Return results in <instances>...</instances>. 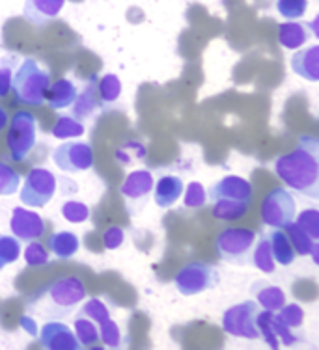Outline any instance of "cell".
Returning a JSON list of instances; mask_svg holds the SVG:
<instances>
[{"mask_svg":"<svg viewBox=\"0 0 319 350\" xmlns=\"http://www.w3.org/2000/svg\"><path fill=\"white\" fill-rule=\"evenodd\" d=\"M275 172L297 194L318 200L319 198V140L316 136H301L299 146L279 157Z\"/></svg>","mask_w":319,"mask_h":350,"instance_id":"cell-1","label":"cell"},{"mask_svg":"<svg viewBox=\"0 0 319 350\" xmlns=\"http://www.w3.org/2000/svg\"><path fill=\"white\" fill-rule=\"evenodd\" d=\"M84 298H86V289L79 278H60L38 291L28 300L27 308L30 313L55 321L71 315Z\"/></svg>","mask_w":319,"mask_h":350,"instance_id":"cell-2","label":"cell"},{"mask_svg":"<svg viewBox=\"0 0 319 350\" xmlns=\"http://www.w3.org/2000/svg\"><path fill=\"white\" fill-rule=\"evenodd\" d=\"M51 86V79L45 69L32 58L23 60L17 66L14 79H12V88H14L15 101L30 107H40L45 101V95Z\"/></svg>","mask_w":319,"mask_h":350,"instance_id":"cell-3","label":"cell"},{"mask_svg":"<svg viewBox=\"0 0 319 350\" xmlns=\"http://www.w3.org/2000/svg\"><path fill=\"white\" fill-rule=\"evenodd\" d=\"M256 243V233L246 228H228L217 237L218 257L231 265L251 262L252 248Z\"/></svg>","mask_w":319,"mask_h":350,"instance_id":"cell-4","label":"cell"},{"mask_svg":"<svg viewBox=\"0 0 319 350\" xmlns=\"http://www.w3.org/2000/svg\"><path fill=\"white\" fill-rule=\"evenodd\" d=\"M218 282H220L218 270L207 262L200 261L185 265L174 278V285L183 297H194L204 291L213 289V287H217Z\"/></svg>","mask_w":319,"mask_h":350,"instance_id":"cell-5","label":"cell"},{"mask_svg":"<svg viewBox=\"0 0 319 350\" xmlns=\"http://www.w3.org/2000/svg\"><path fill=\"white\" fill-rule=\"evenodd\" d=\"M36 146V118L27 110L15 112L8 129V148L12 161H25Z\"/></svg>","mask_w":319,"mask_h":350,"instance_id":"cell-6","label":"cell"},{"mask_svg":"<svg viewBox=\"0 0 319 350\" xmlns=\"http://www.w3.org/2000/svg\"><path fill=\"white\" fill-rule=\"evenodd\" d=\"M297 216V202L290 190L272 189L261 202V220L272 229H284Z\"/></svg>","mask_w":319,"mask_h":350,"instance_id":"cell-7","label":"cell"},{"mask_svg":"<svg viewBox=\"0 0 319 350\" xmlns=\"http://www.w3.org/2000/svg\"><path fill=\"white\" fill-rule=\"evenodd\" d=\"M258 311V304L254 300H244V302L231 306L222 315V330L228 336L239 337V339H259L258 326H256Z\"/></svg>","mask_w":319,"mask_h":350,"instance_id":"cell-8","label":"cell"},{"mask_svg":"<svg viewBox=\"0 0 319 350\" xmlns=\"http://www.w3.org/2000/svg\"><path fill=\"white\" fill-rule=\"evenodd\" d=\"M56 192V177L47 168H34L25 177L19 200L28 207H45Z\"/></svg>","mask_w":319,"mask_h":350,"instance_id":"cell-9","label":"cell"},{"mask_svg":"<svg viewBox=\"0 0 319 350\" xmlns=\"http://www.w3.org/2000/svg\"><path fill=\"white\" fill-rule=\"evenodd\" d=\"M53 161L62 172L68 174L86 172L94 166V151L86 142H68L53 151Z\"/></svg>","mask_w":319,"mask_h":350,"instance_id":"cell-10","label":"cell"},{"mask_svg":"<svg viewBox=\"0 0 319 350\" xmlns=\"http://www.w3.org/2000/svg\"><path fill=\"white\" fill-rule=\"evenodd\" d=\"M151 190H153V175L148 170H136V172L127 175V179L123 181L120 192L127 200V209H129V213L133 205H136V211L142 209Z\"/></svg>","mask_w":319,"mask_h":350,"instance_id":"cell-11","label":"cell"},{"mask_svg":"<svg viewBox=\"0 0 319 350\" xmlns=\"http://www.w3.org/2000/svg\"><path fill=\"white\" fill-rule=\"evenodd\" d=\"M211 202L225 200V202L252 203V185L238 175H226L209 189Z\"/></svg>","mask_w":319,"mask_h":350,"instance_id":"cell-12","label":"cell"},{"mask_svg":"<svg viewBox=\"0 0 319 350\" xmlns=\"http://www.w3.org/2000/svg\"><path fill=\"white\" fill-rule=\"evenodd\" d=\"M40 345L49 350H79L75 332L58 321H49L40 330Z\"/></svg>","mask_w":319,"mask_h":350,"instance_id":"cell-13","label":"cell"},{"mask_svg":"<svg viewBox=\"0 0 319 350\" xmlns=\"http://www.w3.org/2000/svg\"><path fill=\"white\" fill-rule=\"evenodd\" d=\"M10 228L14 231V235L19 241H25V243L36 241V239H40L45 233L43 218L38 213H34V211L23 209V207H15L14 209Z\"/></svg>","mask_w":319,"mask_h":350,"instance_id":"cell-14","label":"cell"},{"mask_svg":"<svg viewBox=\"0 0 319 350\" xmlns=\"http://www.w3.org/2000/svg\"><path fill=\"white\" fill-rule=\"evenodd\" d=\"M66 0H27L23 8V15L28 23L36 27H43L49 21L56 19L60 15Z\"/></svg>","mask_w":319,"mask_h":350,"instance_id":"cell-15","label":"cell"},{"mask_svg":"<svg viewBox=\"0 0 319 350\" xmlns=\"http://www.w3.org/2000/svg\"><path fill=\"white\" fill-rule=\"evenodd\" d=\"M293 73L303 77L305 81L318 82L319 81V45L299 51L292 56Z\"/></svg>","mask_w":319,"mask_h":350,"instance_id":"cell-16","label":"cell"},{"mask_svg":"<svg viewBox=\"0 0 319 350\" xmlns=\"http://www.w3.org/2000/svg\"><path fill=\"white\" fill-rule=\"evenodd\" d=\"M73 118L82 122V120H86L90 116L94 114L95 108L101 107V101H99V95H97V81H95V77H92L88 82H86V86L82 88L81 95L77 94L75 101H73Z\"/></svg>","mask_w":319,"mask_h":350,"instance_id":"cell-17","label":"cell"},{"mask_svg":"<svg viewBox=\"0 0 319 350\" xmlns=\"http://www.w3.org/2000/svg\"><path fill=\"white\" fill-rule=\"evenodd\" d=\"M155 187V203L161 209H168L174 203L181 198L183 194V181L176 177V175H163L157 183Z\"/></svg>","mask_w":319,"mask_h":350,"instance_id":"cell-18","label":"cell"},{"mask_svg":"<svg viewBox=\"0 0 319 350\" xmlns=\"http://www.w3.org/2000/svg\"><path fill=\"white\" fill-rule=\"evenodd\" d=\"M75 84L71 81H68V79H60V81H56L55 84H51L47 90V95H45L49 107L53 108V110H62V108L71 107L73 101H75Z\"/></svg>","mask_w":319,"mask_h":350,"instance_id":"cell-19","label":"cell"},{"mask_svg":"<svg viewBox=\"0 0 319 350\" xmlns=\"http://www.w3.org/2000/svg\"><path fill=\"white\" fill-rule=\"evenodd\" d=\"M252 295L256 297V304H259L264 310L279 311L285 304V293L277 285L271 283H254L252 285Z\"/></svg>","mask_w":319,"mask_h":350,"instance_id":"cell-20","label":"cell"},{"mask_svg":"<svg viewBox=\"0 0 319 350\" xmlns=\"http://www.w3.org/2000/svg\"><path fill=\"white\" fill-rule=\"evenodd\" d=\"M308 40H310V32L301 23L288 21V23H282L279 27V43L288 51L301 49Z\"/></svg>","mask_w":319,"mask_h":350,"instance_id":"cell-21","label":"cell"},{"mask_svg":"<svg viewBox=\"0 0 319 350\" xmlns=\"http://www.w3.org/2000/svg\"><path fill=\"white\" fill-rule=\"evenodd\" d=\"M284 229L285 235L290 239V243H292L293 250H295V254H299V256H312L314 262H319L318 241L310 239V237L306 235L305 231H303L295 222H292L290 226H285Z\"/></svg>","mask_w":319,"mask_h":350,"instance_id":"cell-22","label":"cell"},{"mask_svg":"<svg viewBox=\"0 0 319 350\" xmlns=\"http://www.w3.org/2000/svg\"><path fill=\"white\" fill-rule=\"evenodd\" d=\"M47 244L58 259H71L81 248V241L73 231H58L49 237Z\"/></svg>","mask_w":319,"mask_h":350,"instance_id":"cell-23","label":"cell"},{"mask_svg":"<svg viewBox=\"0 0 319 350\" xmlns=\"http://www.w3.org/2000/svg\"><path fill=\"white\" fill-rule=\"evenodd\" d=\"M269 244H271V252L275 261L282 265V267H290L295 261V250H293L290 239L285 235V231L282 229H272L269 233Z\"/></svg>","mask_w":319,"mask_h":350,"instance_id":"cell-24","label":"cell"},{"mask_svg":"<svg viewBox=\"0 0 319 350\" xmlns=\"http://www.w3.org/2000/svg\"><path fill=\"white\" fill-rule=\"evenodd\" d=\"M251 261L254 262V267L265 274H272L275 269H277V262H275V257H272L271 244H269V237L264 235L259 237L258 244L252 248V257Z\"/></svg>","mask_w":319,"mask_h":350,"instance_id":"cell-25","label":"cell"},{"mask_svg":"<svg viewBox=\"0 0 319 350\" xmlns=\"http://www.w3.org/2000/svg\"><path fill=\"white\" fill-rule=\"evenodd\" d=\"M251 209V203L244 202H225V200H217L213 202V216L218 220H239L243 218Z\"/></svg>","mask_w":319,"mask_h":350,"instance_id":"cell-26","label":"cell"},{"mask_svg":"<svg viewBox=\"0 0 319 350\" xmlns=\"http://www.w3.org/2000/svg\"><path fill=\"white\" fill-rule=\"evenodd\" d=\"M84 123L75 120L73 116H62L58 122L53 127V136L58 140H69V138H77V136L84 135Z\"/></svg>","mask_w":319,"mask_h":350,"instance_id":"cell-27","label":"cell"},{"mask_svg":"<svg viewBox=\"0 0 319 350\" xmlns=\"http://www.w3.org/2000/svg\"><path fill=\"white\" fill-rule=\"evenodd\" d=\"M75 337L81 347H92L99 341V328L95 326L92 319L79 315L75 319Z\"/></svg>","mask_w":319,"mask_h":350,"instance_id":"cell-28","label":"cell"},{"mask_svg":"<svg viewBox=\"0 0 319 350\" xmlns=\"http://www.w3.org/2000/svg\"><path fill=\"white\" fill-rule=\"evenodd\" d=\"M122 94V81L116 75H105L101 81L97 82V95L101 107L118 101V97Z\"/></svg>","mask_w":319,"mask_h":350,"instance_id":"cell-29","label":"cell"},{"mask_svg":"<svg viewBox=\"0 0 319 350\" xmlns=\"http://www.w3.org/2000/svg\"><path fill=\"white\" fill-rule=\"evenodd\" d=\"M21 257V241L17 237L0 235V269L12 265Z\"/></svg>","mask_w":319,"mask_h":350,"instance_id":"cell-30","label":"cell"},{"mask_svg":"<svg viewBox=\"0 0 319 350\" xmlns=\"http://www.w3.org/2000/svg\"><path fill=\"white\" fill-rule=\"evenodd\" d=\"M293 222L297 224L306 235L319 241V211L318 209H305L299 216H295Z\"/></svg>","mask_w":319,"mask_h":350,"instance_id":"cell-31","label":"cell"},{"mask_svg":"<svg viewBox=\"0 0 319 350\" xmlns=\"http://www.w3.org/2000/svg\"><path fill=\"white\" fill-rule=\"evenodd\" d=\"M19 174L10 164L0 161V196H14L19 189Z\"/></svg>","mask_w":319,"mask_h":350,"instance_id":"cell-32","label":"cell"},{"mask_svg":"<svg viewBox=\"0 0 319 350\" xmlns=\"http://www.w3.org/2000/svg\"><path fill=\"white\" fill-rule=\"evenodd\" d=\"M97 328H99V339H101L105 347H109V349L122 347V332H120V326L110 317L107 321H103Z\"/></svg>","mask_w":319,"mask_h":350,"instance_id":"cell-33","label":"cell"},{"mask_svg":"<svg viewBox=\"0 0 319 350\" xmlns=\"http://www.w3.org/2000/svg\"><path fill=\"white\" fill-rule=\"evenodd\" d=\"M277 10L284 19H301L308 12V0H277Z\"/></svg>","mask_w":319,"mask_h":350,"instance_id":"cell-34","label":"cell"},{"mask_svg":"<svg viewBox=\"0 0 319 350\" xmlns=\"http://www.w3.org/2000/svg\"><path fill=\"white\" fill-rule=\"evenodd\" d=\"M277 315L285 326H290L292 330H297L303 326V321H305V311L301 308L299 304H284L279 311H277Z\"/></svg>","mask_w":319,"mask_h":350,"instance_id":"cell-35","label":"cell"},{"mask_svg":"<svg viewBox=\"0 0 319 350\" xmlns=\"http://www.w3.org/2000/svg\"><path fill=\"white\" fill-rule=\"evenodd\" d=\"M17 64L15 54H6L0 62V97H6L8 92L12 90V79H14V69Z\"/></svg>","mask_w":319,"mask_h":350,"instance_id":"cell-36","label":"cell"},{"mask_svg":"<svg viewBox=\"0 0 319 350\" xmlns=\"http://www.w3.org/2000/svg\"><path fill=\"white\" fill-rule=\"evenodd\" d=\"M205 200H207V192H205L202 183L192 181L187 185V190H185L183 198L185 207H189V209H200V207H204L205 205Z\"/></svg>","mask_w":319,"mask_h":350,"instance_id":"cell-37","label":"cell"},{"mask_svg":"<svg viewBox=\"0 0 319 350\" xmlns=\"http://www.w3.org/2000/svg\"><path fill=\"white\" fill-rule=\"evenodd\" d=\"M62 215L68 222L81 224L90 218V209L82 202H66L62 205Z\"/></svg>","mask_w":319,"mask_h":350,"instance_id":"cell-38","label":"cell"},{"mask_svg":"<svg viewBox=\"0 0 319 350\" xmlns=\"http://www.w3.org/2000/svg\"><path fill=\"white\" fill-rule=\"evenodd\" d=\"M25 261L28 267H43L49 262V252L41 243L30 241L25 248Z\"/></svg>","mask_w":319,"mask_h":350,"instance_id":"cell-39","label":"cell"},{"mask_svg":"<svg viewBox=\"0 0 319 350\" xmlns=\"http://www.w3.org/2000/svg\"><path fill=\"white\" fill-rule=\"evenodd\" d=\"M81 315L88 317V319H92L94 323L101 324L103 321H107V319H109L110 311L109 308L99 300V298H92V300H88V302L84 304V306L81 308Z\"/></svg>","mask_w":319,"mask_h":350,"instance_id":"cell-40","label":"cell"},{"mask_svg":"<svg viewBox=\"0 0 319 350\" xmlns=\"http://www.w3.org/2000/svg\"><path fill=\"white\" fill-rule=\"evenodd\" d=\"M125 241V231L120 226H110L105 233H103V246L107 250L120 248Z\"/></svg>","mask_w":319,"mask_h":350,"instance_id":"cell-41","label":"cell"},{"mask_svg":"<svg viewBox=\"0 0 319 350\" xmlns=\"http://www.w3.org/2000/svg\"><path fill=\"white\" fill-rule=\"evenodd\" d=\"M6 125H8V114H6V110L0 107V133L6 129Z\"/></svg>","mask_w":319,"mask_h":350,"instance_id":"cell-42","label":"cell"}]
</instances>
